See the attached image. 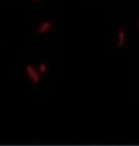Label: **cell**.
Here are the masks:
<instances>
[{"label":"cell","instance_id":"1","mask_svg":"<svg viewBox=\"0 0 139 146\" xmlns=\"http://www.w3.org/2000/svg\"><path fill=\"white\" fill-rule=\"evenodd\" d=\"M57 22L50 17L41 19L37 23L35 34L33 36V43L34 44H47L54 40L57 30Z\"/></svg>","mask_w":139,"mask_h":146},{"label":"cell","instance_id":"2","mask_svg":"<svg viewBox=\"0 0 139 146\" xmlns=\"http://www.w3.org/2000/svg\"><path fill=\"white\" fill-rule=\"evenodd\" d=\"M23 79L27 84L33 88H38L42 85L44 78L39 72L35 63H27L24 66Z\"/></svg>","mask_w":139,"mask_h":146},{"label":"cell","instance_id":"3","mask_svg":"<svg viewBox=\"0 0 139 146\" xmlns=\"http://www.w3.org/2000/svg\"><path fill=\"white\" fill-rule=\"evenodd\" d=\"M130 42V35L125 26H120L116 29L114 37V48L118 50L126 49Z\"/></svg>","mask_w":139,"mask_h":146},{"label":"cell","instance_id":"4","mask_svg":"<svg viewBox=\"0 0 139 146\" xmlns=\"http://www.w3.org/2000/svg\"><path fill=\"white\" fill-rule=\"evenodd\" d=\"M36 66L38 69L39 72L42 75L43 78H48L51 76L52 73L53 69H54V64L45 61H40L38 63H35Z\"/></svg>","mask_w":139,"mask_h":146},{"label":"cell","instance_id":"5","mask_svg":"<svg viewBox=\"0 0 139 146\" xmlns=\"http://www.w3.org/2000/svg\"><path fill=\"white\" fill-rule=\"evenodd\" d=\"M32 5H42L45 2V0H27Z\"/></svg>","mask_w":139,"mask_h":146},{"label":"cell","instance_id":"6","mask_svg":"<svg viewBox=\"0 0 139 146\" xmlns=\"http://www.w3.org/2000/svg\"><path fill=\"white\" fill-rule=\"evenodd\" d=\"M138 31L139 32V21H138Z\"/></svg>","mask_w":139,"mask_h":146}]
</instances>
